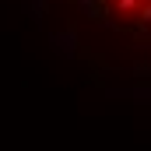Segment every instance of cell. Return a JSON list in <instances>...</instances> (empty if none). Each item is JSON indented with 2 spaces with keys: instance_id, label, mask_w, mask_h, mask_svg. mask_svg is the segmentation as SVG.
Listing matches in <instances>:
<instances>
[{
  "instance_id": "obj_1",
  "label": "cell",
  "mask_w": 151,
  "mask_h": 151,
  "mask_svg": "<svg viewBox=\"0 0 151 151\" xmlns=\"http://www.w3.org/2000/svg\"><path fill=\"white\" fill-rule=\"evenodd\" d=\"M141 18H144V21L151 25V4H144V7H141Z\"/></svg>"
}]
</instances>
